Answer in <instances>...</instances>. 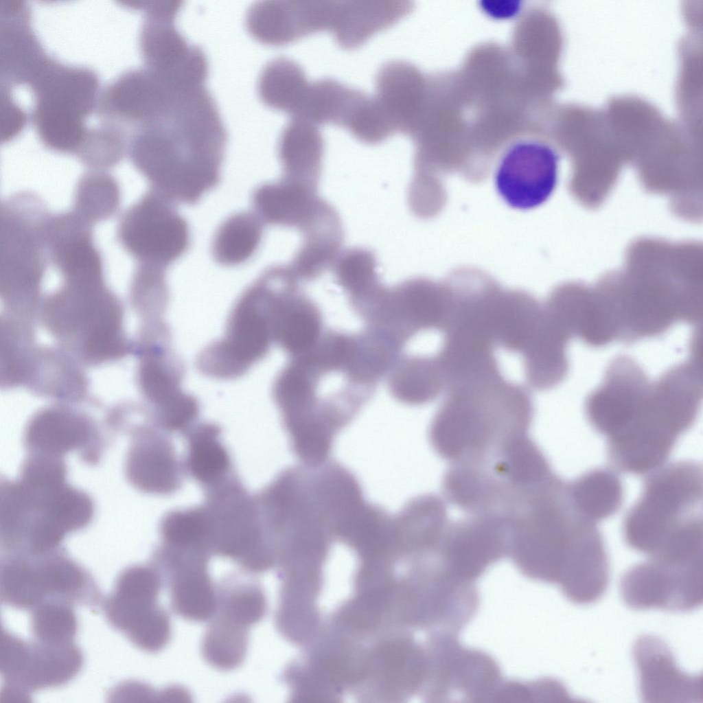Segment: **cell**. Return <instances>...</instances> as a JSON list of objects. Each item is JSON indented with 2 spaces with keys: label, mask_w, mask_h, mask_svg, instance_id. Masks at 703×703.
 I'll return each mask as SVG.
<instances>
[{
  "label": "cell",
  "mask_w": 703,
  "mask_h": 703,
  "mask_svg": "<svg viewBox=\"0 0 703 703\" xmlns=\"http://www.w3.org/2000/svg\"><path fill=\"white\" fill-rule=\"evenodd\" d=\"M29 84L34 95L32 121L41 141L55 150L79 143L87 130L84 118L97 102L96 73L47 57Z\"/></svg>",
  "instance_id": "obj_10"
},
{
  "label": "cell",
  "mask_w": 703,
  "mask_h": 703,
  "mask_svg": "<svg viewBox=\"0 0 703 703\" xmlns=\"http://www.w3.org/2000/svg\"><path fill=\"white\" fill-rule=\"evenodd\" d=\"M310 82L297 62L279 56L269 60L262 69L257 93L266 106L293 117L301 108Z\"/></svg>",
  "instance_id": "obj_34"
},
{
  "label": "cell",
  "mask_w": 703,
  "mask_h": 703,
  "mask_svg": "<svg viewBox=\"0 0 703 703\" xmlns=\"http://www.w3.org/2000/svg\"><path fill=\"white\" fill-rule=\"evenodd\" d=\"M28 7L1 14L0 66L5 84L30 83L48 57L29 26Z\"/></svg>",
  "instance_id": "obj_29"
},
{
  "label": "cell",
  "mask_w": 703,
  "mask_h": 703,
  "mask_svg": "<svg viewBox=\"0 0 703 703\" xmlns=\"http://www.w3.org/2000/svg\"><path fill=\"white\" fill-rule=\"evenodd\" d=\"M552 470L538 444L525 442L481 459L450 463L442 488L454 507L468 515L491 516Z\"/></svg>",
  "instance_id": "obj_9"
},
{
  "label": "cell",
  "mask_w": 703,
  "mask_h": 703,
  "mask_svg": "<svg viewBox=\"0 0 703 703\" xmlns=\"http://www.w3.org/2000/svg\"><path fill=\"white\" fill-rule=\"evenodd\" d=\"M264 224L253 213L241 211L227 218L216 229L211 251L214 261L237 266L251 260L263 238Z\"/></svg>",
  "instance_id": "obj_36"
},
{
  "label": "cell",
  "mask_w": 703,
  "mask_h": 703,
  "mask_svg": "<svg viewBox=\"0 0 703 703\" xmlns=\"http://www.w3.org/2000/svg\"><path fill=\"white\" fill-rule=\"evenodd\" d=\"M1 141L7 142L16 137L26 122V114L12 97L8 85L1 84Z\"/></svg>",
  "instance_id": "obj_44"
},
{
  "label": "cell",
  "mask_w": 703,
  "mask_h": 703,
  "mask_svg": "<svg viewBox=\"0 0 703 703\" xmlns=\"http://www.w3.org/2000/svg\"><path fill=\"white\" fill-rule=\"evenodd\" d=\"M382 362L360 330L326 329L279 374L274 396L292 454L301 463L327 461L347 428L384 379Z\"/></svg>",
  "instance_id": "obj_1"
},
{
  "label": "cell",
  "mask_w": 703,
  "mask_h": 703,
  "mask_svg": "<svg viewBox=\"0 0 703 703\" xmlns=\"http://www.w3.org/2000/svg\"><path fill=\"white\" fill-rule=\"evenodd\" d=\"M227 132L205 83L172 79L151 119L135 130L129 157L152 189L194 204L221 179Z\"/></svg>",
  "instance_id": "obj_2"
},
{
  "label": "cell",
  "mask_w": 703,
  "mask_h": 703,
  "mask_svg": "<svg viewBox=\"0 0 703 703\" xmlns=\"http://www.w3.org/2000/svg\"><path fill=\"white\" fill-rule=\"evenodd\" d=\"M428 427V441L450 463L482 455L528 435L535 406L529 388L502 373L479 374L448 385Z\"/></svg>",
  "instance_id": "obj_5"
},
{
  "label": "cell",
  "mask_w": 703,
  "mask_h": 703,
  "mask_svg": "<svg viewBox=\"0 0 703 703\" xmlns=\"http://www.w3.org/2000/svg\"><path fill=\"white\" fill-rule=\"evenodd\" d=\"M374 253L365 247L342 251L331 269L335 284L347 297L349 307L358 314L382 289Z\"/></svg>",
  "instance_id": "obj_33"
},
{
  "label": "cell",
  "mask_w": 703,
  "mask_h": 703,
  "mask_svg": "<svg viewBox=\"0 0 703 703\" xmlns=\"http://www.w3.org/2000/svg\"><path fill=\"white\" fill-rule=\"evenodd\" d=\"M46 597L64 601L87 597L89 579L85 571L65 557H52L37 563Z\"/></svg>",
  "instance_id": "obj_41"
},
{
  "label": "cell",
  "mask_w": 703,
  "mask_h": 703,
  "mask_svg": "<svg viewBox=\"0 0 703 703\" xmlns=\"http://www.w3.org/2000/svg\"><path fill=\"white\" fill-rule=\"evenodd\" d=\"M620 592L624 603L636 610L691 612L702 604V561L667 563L649 559L623 573Z\"/></svg>",
  "instance_id": "obj_17"
},
{
  "label": "cell",
  "mask_w": 703,
  "mask_h": 703,
  "mask_svg": "<svg viewBox=\"0 0 703 703\" xmlns=\"http://www.w3.org/2000/svg\"><path fill=\"white\" fill-rule=\"evenodd\" d=\"M0 593L3 602L23 610H33L46 597L36 563L21 559L1 566Z\"/></svg>",
  "instance_id": "obj_40"
},
{
  "label": "cell",
  "mask_w": 703,
  "mask_h": 703,
  "mask_svg": "<svg viewBox=\"0 0 703 703\" xmlns=\"http://www.w3.org/2000/svg\"><path fill=\"white\" fill-rule=\"evenodd\" d=\"M702 468L691 460L660 468L645 479L627 512L623 539L631 549L658 558L702 536Z\"/></svg>",
  "instance_id": "obj_7"
},
{
  "label": "cell",
  "mask_w": 703,
  "mask_h": 703,
  "mask_svg": "<svg viewBox=\"0 0 703 703\" xmlns=\"http://www.w3.org/2000/svg\"><path fill=\"white\" fill-rule=\"evenodd\" d=\"M245 26L261 43L279 46L323 30L321 0L258 1L246 11Z\"/></svg>",
  "instance_id": "obj_23"
},
{
  "label": "cell",
  "mask_w": 703,
  "mask_h": 703,
  "mask_svg": "<svg viewBox=\"0 0 703 703\" xmlns=\"http://www.w3.org/2000/svg\"><path fill=\"white\" fill-rule=\"evenodd\" d=\"M126 470L131 483L146 493L170 495L182 485V467L172 441L154 432H146L135 443Z\"/></svg>",
  "instance_id": "obj_26"
},
{
  "label": "cell",
  "mask_w": 703,
  "mask_h": 703,
  "mask_svg": "<svg viewBox=\"0 0 703 703\" xmlns=\"http://www.w3.org/2000/svg\"><path fill=\"white\" fill-rule=\"evenodd\" d=\"M614 303L620 342L625 344L702 318V291L679 269L639 268L616 274Z\"/></svg>",
  "instance_id": "obj_8"
},
{
  "label": "cell",
  "mask_w": 703,
  "mask_h": 703,
  "mask_svg": "<svg viewBox=\"0 0 703 703\" xmlns=\"http://www.w3.org/2000/svg\"><path fill=\"white\" fill-rule=\"evenodd\" d=\"M269 312L272 336L290 357L310 349L325 330L318 303L283 268L270 277Z\"/></svg>",
  "instance_id": "obj_21"
},
{
  "label": "cell",
  "mask_w": 703,
  "mask_h": 703,
  "mask_svg": "<svg viewBox=\"0 0 703 703\" xmlns=\"http://www.w3.org/2000/svg\"><path fill=\"white\" fill-rule=\"evenodd\" d=\"M428 646L425 676L428 695L435 702H493L501 684L498 665L489 654L463 647L457 634L437 632Z\"/></svg>",
  "instance_id": "obj_15"
},
{
  "label": "cell",
  "mask_w": 703,
  "mask_h": 703,
  "mask_svg": "<svg viewBox=\"0 0 703 703\" xmlns=\"http://www.w3.org/2000/svg\"><path fill=\"white\" fill-rule=\"evenodd\" d=\"M422 76L411 62L389 60L375 77L373 94L395 132L411 134L424 106Z\"/></svg>",
  "instance_id": "obj_24"
},
{
  "label": "cell",
  "mask_w": 703,
  "mask_h": 703,
  "mask_svg": "<svg viewBox=\"0 0 703 703\" xmlns=\"http://www.w3.org/2000/svg\"><path fill=\"white\" fill-rule=\"evenodd\" d=\"M507 555L524 576L557 585L577 605L597 602L608 587L610 563L602 534L575 507L564 480L516 520Z\"/></svg>",
  "instance_id": "obj_4"
},
{
  "label": "cell",
  "mask_w": 703,
  "mask_h": 703,
  "mask_svg": "<svg viewBox=\"0 0 703 703\" xmlns=\"http://www.w3.org/2000/svg\"><path fill=\"white\" fill-rule=\"evenodd\" d=\"M299 232L301 243L287 265L301 283H308L332 268L342 251L344 230L338 211L328 203Z\"/></svg>",
  "instance_id": "obj_27"
},
{
  "label": "cell",
  "mask_w": 703,
  "mask_h": 703,
  "mask_svg": "<svg viewBox=\"0 0 703 703\" xmlns=\"http://www.w3.org/2000/svg\"><path fill=\"white\" fill-rule=\"evenodd\" d=\"M702 398V370L692 360L650 380L624 430L606 442L610 463L621 472L638 475L661 468L680 437L695 422Z\"/></svg>",
  "instance_id": "obj_6"
},
{
  "label": "cell",
  "mask_w": 703,
  "mask_h": 703,
  "mask_svg": "<svg viewBox=\"0 0 703 703\" xmlns=\"http://www.w3.org/2000/svg\"><path fill=\"white\" fill-rule=\"evenodd\" d=\"M520 7V1H484L482 5L484 11L496 18L515 15Z\"/></svg>",
  "instance_id": "obj_45"
},
{
  "label": "cell",
  "mask_w": 703,
  "mask_h": 703,
  "mask_svg": "<svg viewBox=\"0 0 703 703\" xmlns=\"http://www.w3.org/2000/svg\"><path fill=\"white\" fill-rule=\"evenodd\" d=\"M42 515L34 525L49 529L60 539L65 533L87 525L93 515V504L84 493L65 483L41 505Z\"/></svg>",
  "instance_id": "obj_38"
},
{
  "label": "cell",
  "mask_w": 703,
  "mask_h": 703,
  "mask_svg": "<svg viewBox=\"0 0 703 703\" xmlns=\"http://www.w3.org/2000/svg\"><path fill=\"white\" fill-rule=\"evenodd\" d=\"M122 314L119 303L104 284H65L49 297L44 318L50 330L75 343L88 361L100 362L121 357L128 351Z\"/></svg>",
  "instance_id": "obj_11"
},
{
  "label": "cell",
  "mask_w": 703,
  "mask_h": 703,
  "mask_svg": "<svg viewBox=\"0 0 703 703\" xmlns=\"http://www.w3.org/2000/svg\"><path fill=\"white\" fill-rule=\"evenodd\" d=\"M48 216L36 197L21 194L1 206V292L11 306L34 305L45 271L44 225Z\"/></svg>",
  "instance_id": "obj_13"
},
{
  "label": "cell",
  "mask_w": 703,
  "mask_h": 703,
  "mask_svg": "<svg viewBox=\"0 0 703 703\" xmlns=\"http://www.w3.org/2000/svg\"><path fill=\"white\" fill-rule=\"evenodd\" d=\"M212 555L205 546L162 542L152 566L168 588L175 614L188 621L205 622L217 608V587L209 573Z\"/></svg>",
  "instance_id": "obj_18"
},
{
  "label": "cell",
  "mask_w": 703,
  "mask_h": 703,
  "mask_svg": "<svg viewBox=\"0 0 703 703\" xmlns=\"http://www.w3.org/2000/svg\"><path fill=\"white\" fill-rule=\"evenodd\" d=\"M90 434V426L82 417L68 410L50 408L34 417L26 441L35 450L59 455L83 446Z\"/></svg>",
  "instance_id": "obj_32"
},
{
  "label": "cell",
  "mask_w": 703,
  "mask_h": 703,
  "mask_svg": "<svg viewBox=\"0 0 703 703\" xmlns=\"http://www.w3.org/2000/svg\"><path fill=\"white\" fill-rule=\"evenodd\" d=\"M209 621L201 643L203 658L219 670L238 668L246 655L250 628L217 612Z\"/></svg>",
  "instance_id": "obj_37"
},
{
  "label": "cell",
  "mask_w": 703,
  "mask_h": 703,
  "mask_svg": "<svg viewBox=\"0 0 703 703\" xmlns=\"http://www.w3.org/2000/svg\"><path fill=\"white\" fill-rule=\"evenodd\" d=\"M187 473L205 489L223 481L234 472L229 452L221 439L220 428L205 423L185 433Z\"/></svg>",
  "instance_id": "obj_31"
},
{
  "label": "cell",
  "mask_w": 703,
  "mask_h": 703,
  "mask_svg": "<svg viewBox=\"0 0 703 703\" xmlns=\"http://www.w3.org/2000/svg\"><path fill=\"white\" fill-rule=\"evenodd\" d=\"M412 7L404 0H335L329 31L341 47L355 48L398 21Z\"/></svg>",
  "instance_id": "obj_28"
},
{
  "label": "cell",
  "mask_w": 703,
  "mask_h": 703,
  "mask_svg": "<svg viewBox=\"0 0 703 703\" xmlns=\"http://www.w3.org/2000/svg\"><path fill=\"white\" fill-rule=\"evenodd\" d=\"M163 586L155 567L133 566L120 573L104 603L111 625L136 647L150 653L163 649L172 635L170 616L157 601Z\"/></svg>",
  "instance_id": "obj_14"
},
{
  "label": "cell",
  "mask_w": 703,
  "mask_h": 703,
  "mask_svg": "<svg viewBox=\"0 0 703 703\" xmlns=\"http://www.w3.org/2000/svg\"><path fill=\"white\" fill-rule=\"evenodd\" d=\"M325 200L317 188L282 176L258 185L251 195L254 214L264 224L300 231L315 216Z\"/></svg>",
  "instance_id": "obj_25"
},
{
  "label": "cell",
  "mask_w": 703,
  "mask_h": 703,
  "mask_svg": "<svg viewBox=\"0 0 703 703\" xmlns=\"http://www.w3.org/2000/svg\"><path fill=\"white\" fill-rule=\"evenodd\" d=\"M124 151L119 132L110 126H103L88 128L76 154L86 165L99 169L115 165L122 158Z\"/></svg>",
  "instance_id": "obj_43"
},
{
  "label": "cell",
  "mask_w": 703,
  "mask_h": 703,
  "mask_svg": "<svg viewBox=\"0 0 703 703\" xmlns=\"http://www.w3.org/2000/svg\"><path fill=\"white\" fill-rule=\"evenodd\" d=\"M0 654L2 678L25 692L67 683L80 671L83 660L80 649L72 643L31 644L3 630Z\"/></svg>",
  "instance_id": "obj_20"
},
{
  "label": "cell",
  "mask_w": 703,
  "mask_h": 703,
  "mask_svg": "<svg viewBox=\"0 0 703 703\" xmlns=\"http://www.w3.org/2000/svg\"><path fill=\"white\" fill-rule=\"evenodd\" d=\"M205 492L201 507L212 555L228 558L251 573L275 566L256 496L234 473Z\"/></svg>",
  "instance_id": "obj_12"
},
{
  "label": "cell",
  "mask_w": 703,
  "mask_h": 703,
  "mask_svg": "<svg viewBox=\"0 0 703 703\" xmlns=\"http://www.w3.org/2000/svg\"><path fill=\"white\" fill-rule=\"evenodd\" d=\"M575 507L597 523L614 515L624 500V487L614 471L604 468L590 470L568 482Z\"/></svg>",
  "instance_id": "obj_35"
},
{
  "label": "cell",
  "mask_w": 703,
  "mask_h": 703,
  "mask_svg": "<svg viewBox=\"0 0 703 703\" xmlns=\"http://www.w3.org/2000/svg\"><path fill=\"white\" fill-rule=\"evenodd\" d=\"M117 237L139 264L166 269L188 250L189 224L174 203L150 190L124 214Z\"/></svg>",
  "instance_id": "obj_16"
},
{
  "label": "cell",
  "mask_w": 703,
  "mask_h": 703,
  "mask_svg": "<svg viewBox=\"0 0 703 703\" xmlns=\"http://www.w3.org/2000/svg\"><path fill=\"white\" fill-rule=\"evenodd\" d=\"M276 566L320 564L344 544L367 500L360 480L334 460L279 472L256 496Z\"/></svg>",
  "instance_id": "obj_3"
},
{
  "label": "cell",
  "mask_w": 703,
  "mask_h": 703,
  "mask_svg": "<svg viewBox=\"0 0 703 703\" xmlns=\"http://www.w3.org/2000/svg\"><path fill=\"white\" fill-rule=\"evenodd\" d=\"M324 148V139L318 125L290 117L277 142V157L283 176L317 188Z\"/></svg>",
  "instance_id": "obj_30"
},
{
  "label": "cell",
  "mask_w": 703,
  "mask_h": 703,
  "mask_svg": "<svg viewBox=\"0 0 703 703\" xmlns=\"http://www.w3.org/2000/svg\"><path fill=\"white\" fill-rule=\"evenodd\" d=\"M119 200L120 191L115 178L103 172H91L78 183L73 210L93 224L111 217Z\"/></svg>",
  "instance_id": "obj_39"
},
{
  "label": "cell",
  "mask_w": 703,
  "mask_h": 703,
  "mask_svg": "<svg viewBox=\"0 0 703 703\" xmlns=\"http://www.w3.org/2000/svg\"><path fill=\"white\" fill-rule=\"evenodd\" d=\"M558 163L559 155L546 142L528 139L516 141L505 152L496 170L497 192L513 208L540 206L556 187Z\"/></svg>",
  "instance_id": "obj_19"
},
{
  "label": "cell",
  "mask_w": 703,
  "mask_h": 703,
  "mask_svg": "<svg viewBox=\"0 0 703 703\" xmlns=\"http://www.w3.org/2000/svg\"><path fill=\"white\" fill-rule=\"evenodd\" d=\"M31 628L37 642L60 645L71 643L77 630V620L67 601L48 599L33 609Z\"/></svg>",
  "instance_id": "obj_42"
},
{
  "label": "cell",
  "mask_w": 703,
  "mask_h": 703,
  "mask_svg": "<svg viewBox=\"0 0 703 703\" xmlns=\"http://www.w3.org/2000/svg\"><path fill=\"white\" fill-rule=\"evenodd\" d=\"M633 657L645 702H702V676L679 668L669 646L660 638L643 635L634 643Z\"/></svg>",
  "instance_id": "obj_22"
}]
</instances>
